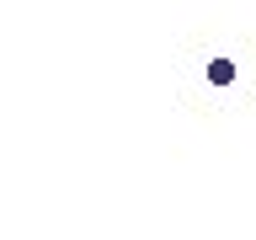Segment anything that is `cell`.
Instances as JSON below:
<instances>
[]
</instances>
